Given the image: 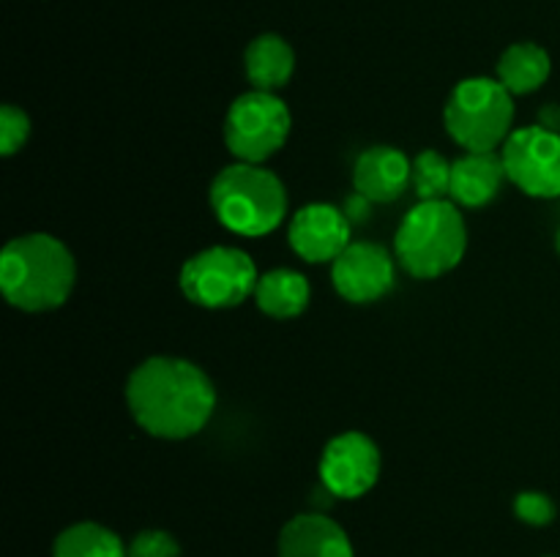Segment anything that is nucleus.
<instances>
[{"mask_svg":"<svg viewBox=\"0 0 560 557\" xmlns=\"http://www.w3.org/2000/svg\"><path fill=\"white\" fill-rule=\"evenodd\" d=\"M126 404L131 418L151 437L186 440L211 420L217 410V388L191 360L153 355L126 380Z\"/></svg>","mask_w":560,"mask_h":557,"instance_id":"obj_1","label":"nucleus"},{"mask_svg":"<svg viewBox=\"0 0 560 557\" xmlns=\"http://www.w3.org/2000/svg\"><path fill=\"white\" fill-rule=\"evenodd\" d=\"M74 278V257L55 235L27 233L3 246L0 289L14 309H58L69 300Z\"/></svg>","mask_w":560,"mask_h":557,"instance_id":"obj_2","label":"nucleus"},{"mask_svg":"<svg viewBox=\"0 0 560 557\" xmlns=\"http://www.w3.org/2000/svg\"><path fill=\"white\" fill-rule=\"evenodd\" d=\"M468 249V224L452 200H421L399 222L394 254L416 278L454 271Z\"/></svg>","mask_w":560,"mask_h":557,"instance_id":"obj_3","label":"nucleus"},{"mask_svg":"<svg viewBox=\"0 0 560 557\" xmlns=\"http://www.w3.org/2000/svg\"><path fill=\"white\" fill-rule=\"evenodd\" d=\"M213 216L230 233L260 238L273 233L288 213V189L262 164L235 162L219 169L211 183Z\"/></svg>","mask_w":560,"mask_h":557,"instance_id":"obj_4","label":"nucleus"},{"mask_svg":"<svg viewBox=\"0 0 560 557\" xmlns=\"http://www.w3.org/2000/svg\"><path fill=\"white\" fill-rule=\"evenodd\" d=\"M443 120L465 151H498L514 131V96L498 76H468L448 96Z\"/></svg>","mask_w":560,"mask_h":557,"instance_id":"obj_5","label":"nucleus"},{"mask_svg":"<svg viewBox=\"0 0 560 557\" xmlns=\"http://www.w3.org/2000/svg\"><path fill=\"white\" fill-rule=\"evenodd\" d=\"M255 260L235 246H211L180 268V289L191 304L202 309H233L244 304L257 287Z\"/></svg>","mask_w":560,"mask_h":557,"instance_id":"obj_6","label":"nucleus"},{"mask_svg":"<svg viewBox=\"0 0 560 557\" xmlns=\"http://www.w3.org/2000/svg\"><path fill=\"white\" fill-rule=\"evenodd\" d=\"M290 109L277 93L255 91L241 93L228 109L224 118V145L233 153L235 162L262 164L279 147H284L290 137Z\"/></svg>","mask_w":560,"mask_h":557,"instance_id":"obj_7","label":"nucleus"},{"mask_svg":"<svg viewBox=\"0 0 560 557\" xmlns=\"http://www.w3.org/2000/svg\"><path fill=\"white\" fill-rule=\"evenodd\" d=\"M503 167L509 180L528 197H560V131L545 126L514 129L503 142Z\"/></svg>","mask_w":560,"mask_h":557,"instance_id":"obj_8","label":"nucleus"},{"mask_svg":"<svg viewBox=\"0 0 560 557\" xmlns=\"http://www.w3.org/2000/svg\"><path fill=\"white\" fill-rule=\"evenodd\" d=\"M381 475V448L364 431H342L320 457V484L328 495L355 500L377 484Z\"/></svg>","mask_w":560,"mask_h":557,"instance_id":"obj_9","label":"nucleus"},{"mask_svg":"<svg viewBox=\"0 0 560 557\" xmlns=\"http://www.w3.org/2000/svg\"><path fill=\"white\" fill-rule=\"evenodd\" d=\"M337 293L350 304H372L394 287V257L386 246L372 240H353L331 262Z\"/></svg>","mask_w":560,"mask_h":557,"instance_id":"obj_10","label":"nucleus"},{"mask_svg":"<svg viewBox=\"0 0 560 557\" xmlns=\"http://www.w3.org/2000/svg\"><path fill=\"white\" fill-rule=\"evenodd\" d=\"M350 218L342 208L328 202H312L293 213L288 227V240L295 254L306 262H334L353 240H350Z\"/></svg>","mask_w":560,"mask_h":557,"instance_id":"obj_11","label":"nucleus"},{"mask_svg":"<svg viewBox=\"0 0 560 557\" xmlns=\"http://www.w3.org/2000/svg\"><path fill=\"white\" fill-rule=\"evenodd\" d=\"M413 186V162L394 145H372L355 158L353 189L370 202H394Z\"/></svg>","mask_w":560,"mask_h":557,"instance_id":"obj_12","label":"nucleus"},{"mask_svg":"<svg viewBox=\"0 0 560 557\" xmlns=\"http://www.w3.org/2000/svg\"><path fill=\"white\" fill-rule=\"evenodd\" d=\"M279 557H355V552L326 513H299L279 533Z\"/></svg>","mask_w":560,"mask_h":557,"instance_id":"obj_13","label":"nucleus"},{"mask_svg":"<svg viewBox=\"0 0 560 557\" xmlns=\"http://www.w3.org/2000/svg\"><path fill=\"white\" fill-rule=\"evenodd\" d=\"M506 180L509 175L506 167H503L501 153L465 151L463 158L452 162V191H448V200L463 208H481L495 200Z\"/></svg>","mask_w":560,"mask_h":557,"instance_id":"obj_14","label":"nucleus"},{"mask_svg":"<svg viewBox=\"0 0 560 557\" xmlns=\"http://www.w3.org/2000/svg\"><path fill=\"white\" fill-rule=\"evenodd\" d=\"M255 304L262 315L273 320H293L310 306L312 287L306 276L293 268H273L257 278Z\"/></svg>","mask_w":560,"mask_h":557,"instance_id":"obj_15","label":"nucleus"},{"mask_svg":"<svg viewBox=\"0 0 560 557\" xmlns=\"http://www.w3.org/2000/svg\"><path fill=\"white\" fill-rule=\"evenodd\" d=\"M244 69L255 91L277 93L295 71V52L277 33H262L246 47Z\"/></svg>","mask_w":560,"mask_h":557,"instance_id":"obj_16","label":"nucleus"},{"mask_svg":"<svg viewBox=\"0 0 560 557\" xmlns=\"http://www.w3.org/2000/svg\"><path fill=\"white\" fill-rule=\"evenodd\" d=\"M552 71V60L545 47L534 42L512 44L498 60V80L503 82L512 96H525V93L539 91Z\"/></svg>","mask_w":560,"mask_h":557,"instance_id":"obj_17","label":"nucleus"},{"mask_svg":"<svg viewBox=\"0 0 560 557\" xmlns=\"http://www.w3.org/2000/svg\"><path fill=\"white\" fill-rule=\"evenodd\" d=\"M52 557H129V546L104 524L80 522L55 538Z\"/></svg>","mask_w":560,"mask_h":557,"instance_id":"obj_18","label":"nucleus"},{"mask_svg":"<svg viewBox=\"0 0 560 557\" xmlns=\"http://www.w3.org/2000/svg\"><path fill=\"white\" fill-rule=\"evenodd\" d=\"M413 189L419 200H448L452 191V162L443 153L421 151L413 158Z\"/></svg>","mask_w":560,"mask_h":557,"instance_id":"obj_19","label":"nucleus"},{"mask_svg":"<svg viewBox=\"0 0 560 557\" xmlns=\"http://www.w3.org/2000/svg\"><path fill=\"white\" fill-rule=\"evenodd\" d=\"M27 137H31V118H27V112H22L14 104H3L0 107V153L14 156L16 151H22Z\"/></svg>","mask_w":560,"mask_h":557,"instance_id":"obj_20","label":"nucleus"},{"mask_svg":"<svg viewBox=\"0 0 560 557\" xmlns=\"http://www.w3.org/2000/svg\"><path fill=\"white\" fill-rule=\"evenodd\" d=\"M514 513H517L520 522L545 528L556 519V502L545 491H520L517 500H514Z\"/></svg>","mask_w":560,"mask_h":557,"instance_id":"obj_21","label":"nucleus"},{"mask_svg":"<svg viewBox=\"0 0 560 557\" xmlns=\"http://www.w3.org/2000/svg\"><path fill=\"white\" fill-rule=\"evenodd\" d=\"M129 557H180V544L164 530H142L131 538Z\"/></svg>","mask_w":560,"mask_h":557,"instance_id":"obj_22","label":"nucleus"},{"mask_svg":"<svg viewBox=\"0 0 560 557\" xmlns=\"http://www.w3.org/2000/svg\"><path fill=\"white\" fill-rule=\"evenodd\" d=\"M556 246H558V251H560V227H558V235H556Z\"/></svg>","mask_w":560,"mask_h":557,"instance_id":"obj_23","label":"nucleus"}]
</instances>
